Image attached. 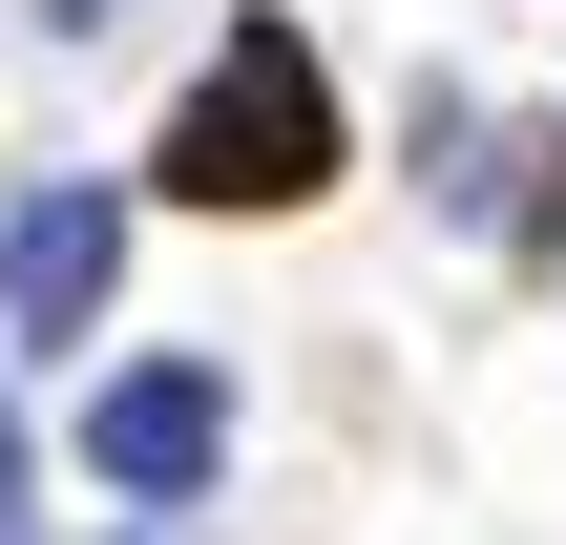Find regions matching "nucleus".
I'll list each match as a JSON object with an SVG mask.
<instances>
[{
  "mask_svg": "<svg viewBox=\"0 0 566 545\" xmlns=\"http://www.w3.org/2000/svg\"><path fill=\"white\" fill-rule=\"evenodd\" d=\"M147 168H168V210H294V189H336V63L294 21H231Z\"/></svg>",
  "mask_w": 566,
  "mask_h": 545,
  "instance_id": "1",
  "label": "nucleus"
},
{
  "mask_svg": "<svg viewBox=\"0 0 566 545\" xmlns=\"http://www.w3.org/2000/svg\"><path fill=\"white\" fill-rule=\"evenodd\" d=\"M210 462H231V378H210V357H126V378L84 399V483H105V504H189Z\"/></svg>",
  "mask_w": 566,
  "mask_h": 545,
  "instance_id": "2",
  "label": "nucleus"
},
{
  "mask_svg": "<svg viewBox=\"0 0 566 545\" xmlns=\"http://www.w3.org/2000/svg\"><path fill=\"white\" fill-rule=\"evenodd\" d=\"M105 294H126V189H21L0 210V336H105Z\"/></svg>",
  "mask_w": 566,
  "mask_h": 545,
  "instance_id": "3",
  "label": "nucleus"
},
{
  "mask_svg": "<svg viewBox=\"0 0 566 545\" xmlns=\"http://www.w3.org/2000/svg\"><path fill=\"white\" fill-rule=\"evenodd\" d=\"M420 147H441V210H462V231L566 252V147L525 126V105H420Z\"/></svg>",
  "mask_w": 566,
  "mask_h": 545,
  "instance_id": "4",
  "label": "nucleus"
},
{
  "mask_svg": "<svg viewBox=\"0 0 566 545\" xmlns=\"http://www.w3.org/2000/svg\"><path fill=\"white\" fill-rule=\"evenodd\" d=\"M0 525H21V441H0Z\"/></svg>",
  "mask_w": 566,
  "mask_h": 545,
  "instance_id": "5",
  "label": "nucleus"
},
{
  "mask_svg": "<svg viewBox=\"0 0 566 545\" xmlns=\"http://www.w3.org/2000/svg\"><path fill=\"white\" fill-rule=\"evenodd\" d=\"M63 21H126V0H63Z\"/></svg>",
  "mask_w": 566,
  "mask_h": 545,
  "instance_id": "6",
  "label": "nucleus"
},
{
  "mask_svg": "<svg viewBox=\"0 0 566 545\" xmlns=\"http://www.w3.org/2000/svg\"><path fill=\"white\" fill-rule=\"evenodd\" d=\"M0 545H21V525H0Z\"/></svg>",
  "mask_w": 566,
  "mask_h": 545,
  "instance_id": "7",
  "label": "nucleus"
}]
</instances>
